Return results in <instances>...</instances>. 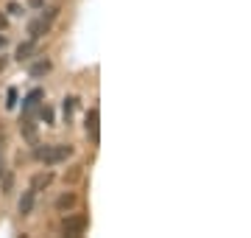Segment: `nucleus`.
<instances>
[{
    "label": "nucleus",
    "mask_w": 251,
    "mask_h": 238,
    "mask_svg": "<svg viewBox=\"0 0 251 238\" xmlns=\"http://www.w3.org/2000/svg\"><path fill=\"white\" fill-rule=\"evenodd\" d=\"M70 154H73V146H67V143H56V146H39L36 143L34 146V160H39L45 165H59Z\"/></svg>",
    "instance_id": "f257e3e1"
},
{
    "label": "nucleus",
    "mask_w": 251,
    "mask_h": 238,
    "mask_svg": "<svg viewBox=\"0 0 251 238\" xmlns=\"http://www.w3.org/2000/svg\"><path fill=\"white\" fill-rule=\"evenodd\" d=\"M56 14H59V6H56V9H50L48 14H42V17L31 20V23H28V34H31V39L45 37V34H48V28H50V23L56 20Z\"/></svg>",
    "instance_id": "f03ea898"
},
{
    "label": "nucleus",
    "mask_w": 251,
    "mask_h": 238,
    "mask_svg": "<svg viewBox=\"0 0 251 238\" xmlns=\"http://www.w3.org/2000/svg\"><path fill=\"white\" fill-rule=\"evenodd\" d=\"M87 230V216H67L62 221V236H81Z\"/></svg>",
    "instance_id": "7ed1b4c3"
},
{
    "label": "nucleus",
    "mask_w": 251,
    "mask_h": 238,
    "mask_svg": "<svg viewBox=\"0 0 251 238\" xmlns=\"http://www.w3.org/2000/svg\"><path fill=\"white\" fill-rule=\"evenodd\" d=\"M42 98H45V92L39 90V87H36V90H31V92L25 95V98H23V112H25V118H31V115H34V112L39 110Z\"/></svg>",
    "instance_id": "20e7f679"
},
{
    "label": "nucleus",
    "mask_w": 251,
    "mask_h": 238,
    "mask_svg": "<svg viewBox=\"0 0 251 238\" xmlns=\"http://www.w3.org/2000/svg\"><path fill=\"white\" fill-rule=\"evenodd\" d=\"M87 135L92 138V143H98L100 140V112L98 110L87 112Z\"/></svg>",
    "instance_id": "39448f33"
},
{
    "label": "nucleus",
    "mask_w": 251,
    "mask_h": 238,
    "mask_svg": "<svg viewBox=\"0 0 251 238\" xmlns=\"http://www.w3.org/2000/svg\"><path fill=\"white\" fill-rule=\"evenodd\" d=\"M50 70H53V62H50V59H45V56H42V59H36V62L28 67L31 79H42V76H48Z\"/></svg>",
    "instance_id": "423d86ee"
},
{
    "label": "nucleus",
    "mask_w": 251,
    "mask_h": 238,
    "mask_svg": "<svg viewBox=\"0 0 251 238\" xmlns=\"http://www.w3.org/2000/svg\"><path fill=\"white\" fill-rule=\"evenodd\" d=\"M34 199H36V191H34V188H28V191L20 196V202H17L20 216H28V213L34 210Z\"/></svg>",
    "instance_id": "0eeeda50"
},
{
    "label": "nucleus",
    "mask_w": 251,
    "mask_h": 238,
    "mask_svg": "<svg viewBox=\"0 0 251 238\" xmlns=\"http://www.w3.org/2000/svg\"><path fill=\"white\" fill-rule=\"evenodd\" d=\"M20 129H23V138H25L31 146H36V143H39V140H36V123H34L31 118H23V120H20Z\"/></svg>",
    "instance_id": "6e6552de"
},
{
    "label": "nucleus",
    "mask_w": 251,
    "mask_h": 238,
    "mask_svg": "<svg viewBox=\"0 0 251 238\" xmlns=\"http://www.w3.org/2000/svg\"><path fill=\"white\" fill-rule=\"evenodd\" d=\"M34 51H36V39H28V42H23V45L17 48V59L20 62H28V59L34 56Z\"/></svg>",
    "instance_id": "1a4fd4ad"
},
{
    "label": "nucleus",
    "mask_w": 251,
    "mask_h": 238,
    "mask_svg": "<svg viewBox=\"0 0 251 238\" xmlns=\"http://www.w3.org/2000/svg\"><path fill=\"white\" fill-rule=\"evenodd\" d=\"M75 193H62L59 199H56V210H70V208H75Z\"/></svg>",
    "instance_id": "9d476101"
},
{
    "label": "nucleus",
    "mask_w": 251,
    "mask_h": 238,
    "mask_svg": "<svg viewBox=\"0 0 251 238\" xmlns=\"http://www.w3.org/2000/svg\"><path fill=\"white\" fill-rule=\"evenodd\" d=\"M50 182H53V174H50V171H45V174H36L34 177L31 188H34V191H42V188H48Z\"/></svg>",
    "instance_id": "9b49d317"
},
{
    "label": "nucleus",
    "mask_w": 251,
    "mask_h": 238,
    "mask_svg": "<svg viewBox=\"0 0 251 238\" xmlns=\"http://www.w3.org/2000/svg\"><path fill=\"white\" fill-rule=\"evenodd\" d=\"M75 101H78V98H64V118H67V120L73 118V110H75Z\"/></svg>",
    "instance_id": "f8f14e48"
},
{
    "label": "nucleus",
    "mask_w": 251,
    "mask_h": 238,
    "mask_svg": "<svg viewBox=\"0 0 251 238\" xmlns=\"http://www.w3.org/2000/svg\"><path fill=\"white\" fill-rule=\"evenodd\" d=\"M6 98H9V101H6V107H9V110H14V107H17V90L11 87V90H9V95H6Z\"/></svg>",
    "instance_id": "ddd939ff"
},
{
    "label": "nucleus",
    "mask_w": 251,
    "mask_h": 238,
    "mask_svg": "<svg viewBox=\"0 0 251 238\" xmlns=\"http://www.w3.org/2000/svg\"><path fill=\"white\" fill-rule=\"evenodd\" d=\"M6 11H9V14H23V6H20V3H9Z\"/></svg>",
    "instance_id": "4468645a"
},
{
    "label": "nucleus",
    "mask_w": 251,
    "mask_h": 238,
    "mask_svg": "<svg viewBox=\"0 0 251 238\" xmlns=\"http://www.w3.org/2000/svg\"><path fill=\"white\" fill-rule=\"evenodd\" d=\"M28 3H31L34 9H42V6H45V0H28Z\"/></svg>",
    "instance_id": "2eb2a0df"
},
{
    "label": "nucleus",
    "mask_w": 251,
    "mask_h": 238,
    "mask_svg": "<svg viewBox=\"0 0 251 238\" xmlns=\"http://www.w3.org/2000/svg\"><path fill=\"white\" fill-rule=\"evenodd\" d=\"M6 45H9V39H6V34H0V51H3Z\"/></svg>",
    "instance_id": "dca6fc26"
},
{
    "label": "nucleus",
    "mask_w": 251,
    "mask_h": 238,
    "mask_svg": "<svg viewBox=\"0 0 251 238\" xmlns=\"http://www.w3.org/2000/svg\"><path fill=\"white\" fill-rule=\"evenodd\" d=\"M3 28H6V17H3V14H0V31H3Z\"/></svg>",
    "instance_id": "f3484780"
}]
</instances>
